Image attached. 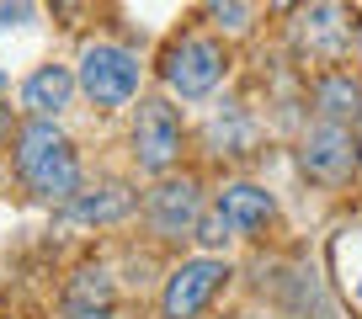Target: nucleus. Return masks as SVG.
<instances>
[{"mask_svg":"<svg viewBox=\"0 0 362 319\" xmlns=\"http://www.w3.org/2000/svg\"><path fill=\"white\" fill-rule=\"evenodd\" d=\"M75 85L90 96L96 107H123L139 96V59L117 43H90L80 54V75Z\"/></svg>","mask_w":362,"mask_h":319,"instance_id":"obj_2","label":"nucleus"},{"mask_svg":"<svg viewBox=\"0 0 362 319\" xmlns=\"http://www.w3.org/2000/svg\"><path fill=\"white\" fill-rule=\"evenodd\" d=\"M298 48H309V54H346L351 37H357V16L346 11V6H336V0H325V6H315V11H304V22H298Z\"/></svg>","mask_w":362,"mask_h":319,"instance_id":"obj_7","label":"nucleus"},{"mask_svg":"<svg viewBox=\"0 0 362 319\" xmlns=\"http://www.w3.org/2000/svg\"><path fill=\"white\" fill-rule=\"evenodd\" d=\"M208 16L229 32H245L250 27V0H208Z\"/></svg>","mask_w":362,"mask_h":319,"instance_id":"obj_14","label":"nucleus"},{"mask_svg":"<svg viewBox=\"0 0 362 319\" xmlns=\"http://www.w3.org/2000/svg\"><path fill=\"white\" fill-rule=\"evenodd\" d=\"M16 171H22V181L33 186L37 197H48V203H64L80 186L75 149H69V138L59 133L54 123H27L22 128V138H16Z\"/></svg>","mask_w":362,"mask_h":319,"instance_id":"obj_1","label":"nucleus"},{"mask_svg":"<svg viewBox=\"0 0 362 319\" xmlns=\"http://www.w3.org/2000/svg\"><path fill=\"white\" fill-rule=\"evenodd\" d=\"M117 293H112V277L102 266H86V272L69 277L64 287V319H112Z\"/></svg>","mask_w":362,"mask_h":319,"instance_id":"obj_9","label":"nucleus"},{"mask_svg":"<svg viewBox=\"0 0 362 319\" xmlns=\"http://www.w3.org/2000/svg\"><path fill=\"white\" fill-rule=\"evenodd\" d=\"M298 165H304V176H315V181H346V176L357 171V138L341 123H325V128H315V133H304Z\"/></svg>","mask_w":362,"mask_h":319,"instance_id":"obj_5","label":"nucleus"},{"mask_svg":"<svg viewBox=\"0 0 362 319\" xmlns=\"http://www.w3.org/2000/svg\"><path fill=\"white\" fill-rule=\"evenodd\" d=\"M218 75H224V54H218L208 37H181L165 54V85L176 96H187V102L208 96L218 85Z\"/></svg>","mask_w":362,"mask_h":319,"instance_id":"obj_3","label":"nucleus"},{"mask_svg":"<svg viewBox=\"0 0 362 319\" xmlns=\"http://www.w3.org/2000/svg\"><path fill=\"white\" fill-rule=\"evenodd\" d=\"M272 6H277V11H288V6H298V0H272Z\"/></svg>","mask_w":362,"mask_h":319,"instance_id":"obj_17","label":"nucleus"},{"mask_svg":"<svg viewBox=\"0 0 362 319\" xmlns=\"http://www.w3.org/2000/svg\"><path fill=\"white\" fill-rule=\"evenodd\" d=\"M69 96H75V75H69V69H59V64L33 69V75H27V85H22V107H27V112H37V117L64 112Z\"/></svg>","mask_w":362,"mask_h":319,"instance_id":"obj_10","label":"nucleus"},{"mask_svg":"<svg viewBox=\"0 0 362 319\" xmlns=\"http://www.w3.org/2000/svg\"><path fill=\"white\" fill-rule=\"evenodd\" d=\"M27 16H33V6H27V0H6V6H0V27H22Z\"/></svg>","mask_w":362,"mask_h":319,"instance_id":"obj_16","label":"nucleus"},{"mask_svg":"<svg viewBox=\"0 0 362 319\" xmlns=\"http://www.w3.org/2000/svg\"><path fill=\"white\" fill-rule=\"evenodd\" d=\"M224 277H229V272H224L218 261H208V255H203V261H187L176 277H170V287H165V303H160V308H165V319H192L197 308L218 293V282H224Z\"/></svg>","mask_w":362,"mask_h":319,"instance_id":"obj_6","label":"nucleus"},{"mask_svg":"<svg viewBox=\"0 0 362 319\" xmlns=\"http://www.w3.org/2000/svg\"><path fill=\"white\" fill-rule=\"evenodd\" d=\"M315 102H320V112H325L330 123H351V117H362V91H357V80H346V75L320 80Z\"/></svg>","mask_w":362,"mask_h":319,"instance_id":"obj_12","label":"nucleus"},{"mask_svg":"<svg viewBox=\"0 0 362 319\" xmlns=\"http://www.w3.org/2000/svg\"><path fill=\"white\" fill-rule=\"evenodd\" d=\"M218 213L235 224V234H250V229H261L272 218V197L261 192V186L240 181V186H224V197H218Z\"/></svg>","mask_w":362,"mask_h":319,"instance_id":"obj_11","label":"nucleus"},{"mask_svg":"<svg viewBox=\"0 0 362 319\" xmlns=\"http://www.w3.org/2000/svg\"><path fill=\"white\" fill-rule=\"evenodd\" d=\"M197 218H203V203H197L192 181H165L149 192V224L160 234H187V229H197Z\"/></svg>","mask_w":362,"mask_h":319,"instance_id":"obj_8","label":"nucleus"},{"mask_svg":"<svg viewBox=\"0 0 362 319\" xmlns=\"http://www.w3.org/2000/svg\"><path fill=\"white\" fill-rule=\"evenodd\" d=\"M134 155H139V165L155 171V176L181 155V117H176V107H165V102H144V107H139Z\"/></svg>","mask_w":362,"mask_h":319,"instance_id":"obj_4","label":"nucleus"},{"mask_svg":"<svg viewBox=\"0 0 362 319\" xmlns=\"http://www.w3.org/2000/svg\"><path fill=\"white\" fill-rule=\"evenodd\" d=\"M134 207V197L123 186H102L90 197H69V218H86V224H107V218H123Z\"/></svg>","mask_w":362,"mask_h":319,"instance_id":"obj_13","label":"nucleus"},{"mask_svg":"<svg viewBox=\"0 0 362 319\" xmlns=\"http://www.w3.org/2000/svg\"><path fill=\"white\" fill-rule=\"evenodd\" d=\"M197 239H203V245H224V239H235V224L214 207L208 218H197Z\"/></svg>","mask_w":362,"mask_h":319,"instance_id":"obj_15","label":"nucleus"}]
</instances>
